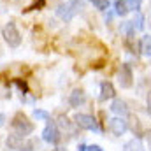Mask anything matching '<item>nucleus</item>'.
Here are the masks:
<instances>
[{
    "label": "nucleus",
    "mask_w": 151,
    "mask_h": 151,
    "mask_svg": "<svg viewBox=\"0 0 151 151\" xmlns=\"http://www.w3.org/2000/svg\"><path fill=\"white\" fill-rule=\"evenodd\" d=\"M74 123L83 128V130H90V132H100V127L97 123V119L91 114H84V113H77L74 116Z\"/></svg>",
    "instance_id": "obj_5"
},
{
    "label": "nucleus",
    "mask_w": 151,
    "mask_h": 151,
    "mask_svg": "<svg viewBox=\"0 0 151 151\" xmlns=\"http://www.w3.org/2000/svg\"><path fill=\"white\" fill-rule=\"evenodd\" d=\"M141 51H142V55L144 56H151V37L150 35H144V37L141 39Z\"/></svg>",
    "instance_id": "obj_12"
},
{
    "label": "nucleus",
    "mask_w": 151,
    "mask_h": 151,
    "mask_svg": "<svg viewBox=\"0 0 151 151\" xmlns=\"http://www.w3.org/2000/svg\"><path fill=\"white\" fill-rule=\"evenodd\" d=\"M111 111L118 116H127L128 114V107H127V102L121 100V99H114L113 104H111Z\"/></svg>",
    "instance_id": "obj_10"
},
{
    "label": "nucleus",
    "mask_w": 151,
    "mask_h": 151,
    "mask_svg": "<svg viewBox=\"0 0 151 151\" xmlns=\"http://www.w3.org/2000/svg\"><path fill=\"white\" fill-rule=\"evenodd\" d=\"M34 118L35 119H42V121H49L51 119V114L44 109H34Z\"/></svg>",
    "instance_id": "obj_16"
},
{
    "label": "nucleus",
    "mask_w": 151,
    "mask_h": 151,
    "mask_svg": "<svg viewBox=\"0 0 151 151\" xmlns=\"http://www.w3.org/2000/svg\"><path fill=\"white\" fill-rule=\"evenodd\" d=\"M60 139H62V132H60L58 125L49 119V121L46 123L44 130H42V141L47 142V144H58Z\"/></svg>",
    "instance_id": "obj_4"
},
{
    "label": "nucleus",
    "mask_w": 151,
    "mask_h": 151,
    "mask_svg": "<svg viewBox=\"0 0 151 151\" xmlns=\"http://www.w3.org/2000/svg\"><path fill=\"white\" fill-rule=\"evenodd\" d=\"M118 83L121 88H130L132 83H134V74H132V69L128 63H123L118 70Z\"/></svg>",
    "instance_id": "obj_6"
},
{
    "label": "nucleus",
    "mask_w": 151,
    "mask_h": 151,
    "mask_svg": "<svg viewBox=\"0 0 151 151\" xmlns=\"http://www.w3.org/2000/svg\"><path fill=\"white\" fill-rule=\"evenodd\" d=\"M77 151H104L99 144H91V146H84V144H81L79 148H77Z\"/></svg>",
    "instance_id": "obj_20"
},
{
    "label": "nucleus",
    "mask_w": 151,
    "mask_h": 151,
    "mask_svg": "<svg viewBox=\"0 0 151 151\" xmlns=\"http://www.w3.org/2000/svg\"><path fill=\"white\" fill-rule=\"evenodd\" d=\"M55 151H63V150H62V148H58V150H55Z\"/></svg>",
    "instance_id": "obj_24"
},
{
    "label": "nucleus",
    "mask_w": 151,
    "mask_h": 151,
    "mask_svg": "<svg viewBox=\"0 0 151 151\" xmlns=\"http://www.w3.org/2000/svg\"><path fill=\"white\" fill-rule=\"evenodd\" d=\"M2 35H4V40L7 42L9 47H18L21 44V34H19V30H18L14 21H7L5 23V27L2 30Z\"/></svg>",
    "instance_id": "obj_2"
},
{
    "label": "nucleus",
    "mask_w": 151,
    "mask_h": 151,
    "mask_svg": "<svg viewBox=\"0 0 151 151\" xmlns=\"http://www.w3.org/2000/svg\"><path fill=\"white\" fill-rule=\"evenodd\" d=\"M125 4H127V7H128V11H139L141 9V0H125Z\"/></svg>",
    "instance_id": "obj_18"
},
{
    "label": "nucleus",
    "mask_w": 151,
    "mask_h": 151,
    "mask_svg": "<svg viewBox=\"0 0 151 151\" xmlns=\"http://www.w3.org/2000/svg\"><path fill=\"white\" fill-rule=\"evenodd\" d=\"M11 125H12L14 134L19 135V137H27V135H30V134L34 132V125L27 119L25 114H16Z\"/></svg>",
    "instance_id": "obj_3"
},
{
    "label": "nucleus",
    "mask_w": 151,
    "mask_h": 151,
    "mask_svg": "<svg viewBox=\"0 0 151 151\" xmlns=\"http://www.w3.org/2000/svg\"><path fill=\"white\" fill-rule=\"evenodd\" d=\"M148 142L151 144V128H150V132H148Z\"/></svg>",
    "instance_id": "obj_23"
},
{
    "label": "nucleus",
    "mask_w": 151,
    "mask_h": 151,
    "mask_svg": "<svg viewBox=\"0 0 151 151\" xmlns=\"http://www.w3.org/2000/svg\"><path fill=\"white\" fill-rule=\"evenodd\" d=\"M58 125H60L62 128H67V130H72V125H70V121H69V118H65V116H60V118H58Z\"/></svg>",
    "instance_id": "obj_19"
},
{
    "label": "nucleus",
    "mask_w": 151,
    "mask_h": 151,
    "mask_svg": "<svg viewBox=\"0 0 151 151\" xmlns=\"http://www.w3.org/2000/svg\"><path fill=\"white\" fill-rule=\"evenodd\" d=\"M116 97V90H114V86L109 83V81H104L102 84H100V95H99V100L100 102H106V100H111Z\"/></svg>",
    "instance_id": "obj_8"
},
{
    "label": "nucleus",
    "mask_w": 151,
    "mask_h": 151,
    "mask_svg": "<svg viewBox=\"0 0 151 151\" xmlns=\"http://www.w3.org/2000/svg\"><path fill=\"white\" fill-rule=\"evenodd\" d=\"M146 104H148V113L151 114V90L148 91V97H146Z\"/></svg>",
    "instance_id": "obj_21"
},
{
    "label": "nucleus",
    "mask_w": 151,
    "mask_h": 151,
    "mask_svg": "<svg viewBox=\"0 0 151 151\" xmlns=\"http://www.w3.org/2000/svg\"><path fill=\"white\" fill-rule=\"evenodd\" d=\"M121 32L127 35V37H132L134 34H135V28H134V23L132 21H125L123 25H121Z\"/></svg>",
    "instance_id": "obj_14"
},
{
    "label": "nucleus",
    "mask_w": 151,
    "mask_h": 151,
    "mask_svg": "<svg viewBox=\"0 0 151 151\" xmlns=\"http://www.w3.org/2000/svg\"><path fill=\"white\" fill-rule=\"evenodd\" d=\"M132 23H134V28H135V30H142V28H144V16L137 11V12H135V18H134Z\"/></svg>",
    "instance_id": "obj_15"
},
{
    "label": "nucleus",
    "mask_w": 151,
    "mask_h": 151,
    "mask_svg": "<svg viewBox=\"0 0 151 151\" xmlns=\"http://www.w3.org/2000/svg\"><path fill=\"white\" fill-rule=\"evenodd\" d=\"M109 130H111V134H113V135L121 137V135L128 130V123H127V119H125V118H121V116L113 118V119H109Z\"/></svg>",
    "instance_id": "obj_7"
},
{
    "label": "nucleus",
    "mask_w": 151,
    "mask_h": 151,
    "mask_svg": "<svg viewBox=\"0 0 151 151\" xmlns=\"http://www.w3.org/2000/svg\"><path fill=\"white\" fill-rule=\"evenodd\" d=\"M4 123H5V116L0 113V127H4Z\"/></svg>",
    "instance_id": "obj_22"
},
{
    "label": "nucleus",
    "mask_w": 151,
    "mask_h": 151,
    "mask_svg": "<svg viewBox=\"0 0 151 151\" xmlns=\"http://www.w3.org/2000/svg\"><path fill=\"white\" fill-rule=\"evenodd\" d=\"M123 151H144V144L141 139H132V141L125 142Z\"/></svg>",
    "instance_id": "obj_11"
},
{
    "label": "nucleus",
    "mask_w": 151,
    "mask_h": 151,
    "mask_svg": "<svg viewBox=\"0 0 151 151\" xmlns=\"http://www.w3.org/2000/svg\"><path fill=\"white\" fill-rule=\"evenodd\" d=\"M114 11H116L118 16H127L130 12L128 7H127V4H125V0H116L114 2Z\"/></svg>",
    "instance_id": "obj_13"
},
{
    "label": "nucleus",
    "mask_w": 151,
    "mask_h": 151,
    "mask_svg": "<svg viewBox=\"0 0 151 151\" xmlns=\"http://www.w3.org/2000/svg\"><path fill=\"white\" fill-rule=\"evenodd\" d=\"M84 7V0H67L56 7V16L63 21H70L76 14Z\"/></svg>",
    "instance_id": "obj_1"
},
{
    "label": "nucleus",
    "mask_w": 151,
    "mask_h": 151,
    "mask_svg": "<svg viewBox=\"0 0 151 151\" xmlns=\"http://www.w3.org/2000/svg\"><path fill=\"white\" fill-rule=\"evenodd\" d=\"M86 102V93L83 91V90H74L72 93H70V97H69V104L72 106V107H79V106H83Z\"/></svg>",
    "instance_id": "obj_9"
},
{
    "label": "nucleus",
    "mask_w": 151,
    "mask_h": 151,
    "mask_svg": "<svg viewBox=\"0 0 151 151\" xmlns=\"http://www.w3.org/2000/svg\"><path fill=\"white\" fill-rule=\"evenodd\" d=\"M90 2H91L93 7L99 9V11H106V9H109V0H90Z\"/></svg>",
    "instance_id": "obj_17"
}]
</instances>
